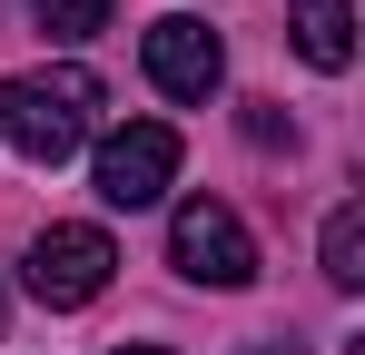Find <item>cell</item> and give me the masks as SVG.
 Listing matches in <instances>:
<instances>
[{
	"mask_svg": "<svg viewBox=\"0 0 365 355\" xmlns=\"http://www.w3.org/2000/svg\"><path fill=\"white\" fill-rule=\"evenodd\" d=\"M99 69H79V59H60V69H30V79H0V148H20L30 168H60V158H79V138L99 128Z\"/></svg>",
	"mask_w": 365,
	"mask_h": 355,
	"instance_id": "cell-1",
	"label": "cell"
},
{
	"mask_svg": "<svg viewBox=\"0 0 365 355\" xmlns=\"http://www.w3.org/2000/svg\"><path fill=\"white\" fill-rule=\"evenodd\" d=\"M326 287H365V207L356 197L326 217Z\"/></svg>",
	"mask_w": 365,
	"mask_h": 355,
	"instance_id": "cell-7",
	"label": "cell"
},
{
	"mask_svg": "<svg viewBox=\"0 0 365 355\" xmlns=\"http://www.w3.org/2000/svg\"><path fill=\"white\" fill-rule=\"evenodd\" d=\"M119 355H168V346H119Z\"/></svg>",
	"mask_w": 365,
	"mask_h": 355,
	"instance_id": "cell-10",
	"label": "cell"
},
{
	"mask_svg": "<svg viewBox=\"0 0 365 355\" xmlns=\"http://www.w3.org/2000/svg\"><path fill=\"white\" fill-rule=\"evenodd\" d=\"M148 79L168 89V99H207L217 79H227V50H217V30L207 20H187V10H168V20H148Z\"/></svg>",
	"mask_w": 365,
	"mask_h": 355,
	"instance_id": "cell-5",
	"label": "cell"
},
{
	"mask_svg": "<svg viewBox=\"0 0 365 355\" xmlns=\"http://www.w3.org/2000/svg\"><path fill=\"white\" fill-rule=\"evenodd\" d=\"M119 277V247H109V227H40L30 237V296L40 306H89V296Z\"/></svg>",
	"mask_w": 365,
	"mask_h": 355,
	"instance_id": "cell-3",
	"label": "cell"
},
{
	"mask_svg": "<svg viewBox=\"0 0 365 355\" xmlns=\"http://www.w3.org/2000/svg\"><path fill=\"white\" fill-rule=\"evenodd\" d=\"M168 267L187 287H247L257 277V237H247V217L227 197H187L168 217Z\"/></svg>",
	"mask_w": 365,
	"mask_h": 355,
	"instance_id": "cell-2",
	"label": "cell"
},
{
	"mask_svg": "<svg viewBox=\"0 0 365 355\" xmlns=\"http://www.w3.org/2000/svg\"><path fill=\"white\" fill-rule=\"evenodd\" d=\"M30 10H40L50 40H99V30L119 20V0H30Z\"/></svg>",
	"mask_w": 365,
	"mask_h": 355,
	"instance_id": "cell-8",
	"label": "cell"
},
{
	"mask_svg": "<svg viewBox=\"0 0 365 355\" xmlns=\"http://www.w3.org/2000/svg\"><path fill=\"white\" fill-rule=\"evenodd\" d=\"M168 178H178V128L168 118H128V128L99 138V197L109 207H158Z\"/></svg>",
	"mask_w": 365,
	"mask_h": 355,
	"instance_id": "cell-4",
	"label": "cell"
},
{
	"mask_svg": "<svg viewBox=\"0 0 365 355\" xmlns=\"http://www.w3.org/2000/svg\"><path fill=\"white\" fill-rule=\"evenodd\" d=\"M247 138H257V148H277V138H287V118L267 109V99H247Z\"/></svg>",
	"mask_w": 365,
	"mask_h": 355,
	"instance_id": "cell-9",
	"label": "cell"
},
{
	"mask_svg": "<svg viewBox=\"0 0 365 355\" xmlns=\"http://www.w3.org/2000/svg\"><path fill=\"white\" fill-rule=\"evenodd\" d=\"M297 50L316 59V69H346V59H356V10H346V0H297Z\"/></svg>",
	"mask_w": 365,
	"mask_h": 355,
	"instance_id": "cell-6",
	"label": "cell"
}]
</instances>
